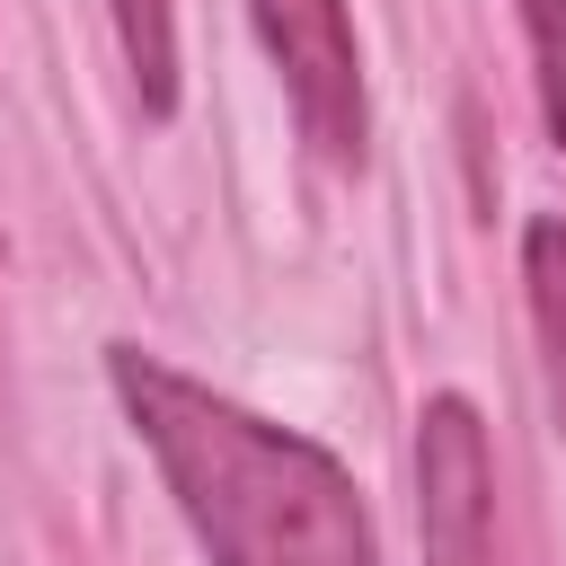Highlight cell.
Returning a JSON list of instances; mask_svg holds the SVG:
<instances>
[{"label": "cell", "instance_id": "6da1fadb", "mask_svg": "<svg viewBox=\"0 0 566 566\" xmlns=\"http://www.w3.org/2000/svg\"><path fill=\"white\" fill-rule=\"evenodd\" d=\"M106 389L177 495L203 566H380L354 469L301 424H274L142 345H106Z\"/></svg>", "mask_w": 566, "mask_h": 566}, {"label": "cell", "instance_id": "3957f363", "mask_svg": "<svg viewBox=\"0 0 566 566\" xmlns=\"http://www.w3.org/2000/svg\"><path fill=\"white\" fill-rule=\"evenodd\" d=\"M416 531L424 566H495V451L478 398L460 389L416 407Z\"/></svg>", "mask_w": 566, "mask_h": 566}, {"label": "cell", "instance_id": "5b68a950", "mask_svg": "<svg viewBox=\"0 0 566 566\" xmlns=\"http://www.w3.org/2000/svg\"><path fill=\"white\" fill-rule=\"evenodd\" d=\"M106 18H115V44H124L142 115L168 124L177 115V0H106Z\"/></svg>", "mask_w": 566, "mask_h": 566}, {"label": "cell", "instance_id": "7a4b0ae2", "mask_svg": "<svg viewBox=\"0 0 566 566\" xmlns=\"http://www.w3.org/2000/svg\"><path fill=\"white\" fill-rule=\"evenodd\" d=\"M248 27L283 80L292 133L310 142L318 168L363 177L371 159V97H363V35L345 0H248Z\"/></svg>", "mask_w": 566, "mask_h": 566}, {"label": "cell", "instance_id": "277c9868", "mask_svg": "<svg viewBox=\"0 0 566 566\" xmlns=\"http://www.w3.org/2000/svg\"><path fill=\"white\" fill-rule=\"evenodd\" d=\"M522 301L539 336V380H548V424L566 442V212L522 221Z\"/></svg>", "mask_w": 566, "mask_h": 566}, {"label": "cell", "instance_id": "8992f818", "mask_svg": "<svg viewBox=\"0 0 566 566\" xmlns=\"http://www.w3.org/2000/svg\"><path fill=\"white\" fill-rule=\"evenodd\" d=\"M522 9V44H531V97H539V133L566 150V0H513Z\"/></svg>", "mask_w": 566, "mask_h": 566}]
</instances>
